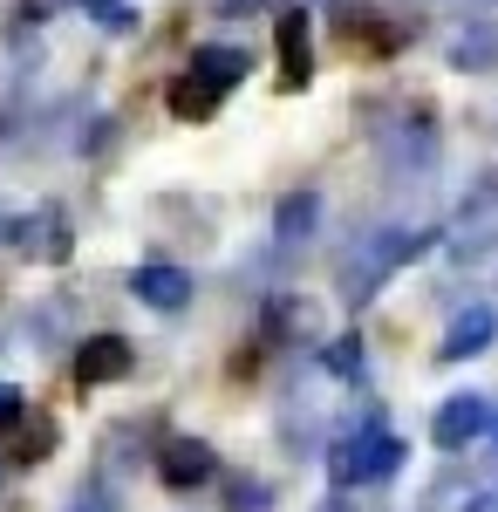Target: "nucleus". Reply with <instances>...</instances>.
<instances>
[{"instance_id":"1","label":"nucleus","mask_w":498,"mask_h":512,"mask_svg":"<svg viewBox=\"0 0 498 512\" xmlns=\"http://www.w3.org/2000/svg\"><path fill=\"white\" fill-rule=\"evenodd\" d=\"M246 76V55L239 48H198L192 55V69L171 82V117H212L219 110V96H226L232 82Z\"/></svg>"},{"instance_id":"2","label":"nucleus","mask_w":498,"mask_h":512,"mask_svg":"<svg viewBox=\"0 0 498 512\" xmlns=\"http://www.w3.org/2000/svg\"><path fill=\"white\" fill-rule=\"evenodd\" d=\"M116 376H130V342H123V335H96V342H82V355H76V383H82V390L116 383Z\"/></svg>"},{"instance_id":"3","label":"nucleus","mask_w":498,"mask_h":512,"mask_svg":"<svg viewBox=\"0 0 498 512\" xmlns=\"http://www.w3.org/2000/svg\"><path fill=\"white\" fill-rule=\"evenodd\" d=\"M307 69H314V55H307V14H287L280 21V82L301 89Z\"/></svg>"},{"instance_id":"4","label":"nucleus","mask_w":498,"mask_h":512,"mask_svg":"<svg viewBox=\"0 0 498 512\" xmlns=\"http://www.w3.org/2000/svg\"><path fill=\"white\" fill-rule=\"evenodd\" d=\"M205 472H212V451H205V444H171V451H164V478H171V485H198Z\"/></svg>"},{"instance_id":"5","label":"nucleus","mask_w":498,"mask_h":512,"mask_svg":"<svg viewBox=\"0 0 498 512\" xmlns=\"http://www.w3.org/2000/svg\"><path fill=\"white\" fill-rule=\"evenodd\" d=\"M137 294H151L157 308H171V301L185 294V280H178V274H137Z\"/></svg>"},{"instance_id":"6","label":"nucleus","mask_w":498,"mask_h":512,"mask_svg":"<svg viewBox=\"0 0 498 512\" xmlns=\"http://www.w3.org/2000/svg\"><path fill=\"white\" fill-rule=\"evenodd\" d=\"M14 417H21V390H7V383H0V424H14Z\"/></svg>"}]
</instances>
